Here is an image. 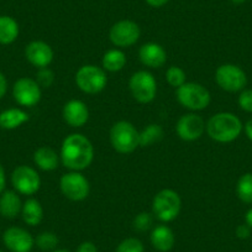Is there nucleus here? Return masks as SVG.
Masks as SVG:
<instances>
[{"label":"nucleus","mask_w":252,"mask_h":252,"mask_svg":"<svg viewBox=\"0 0 252 252\" xmlns=\"http://www.w3.org/2000/svg\"><path fill=\"white\" fill-rule=\"evenodd\" d=\"M244 129H245V134H246V136L252 141V119H250V120L245 124Z\"/></svg>","instance_id":"38"},{"label":"nucleus","mask_w":252,"mask_h":252,"mask_svg":"<svg viewBox=\"0 0 252 252\" xmlns=\"http://www.w3.org/2000/svg\"><path fill=\"white\" fill-rule=\"evenodd\" d=\"M139 57L144 66L161 68L167 61V52L159 43L147 42L140 47Z\"/></svg>","instance_id":"17"},{"label":"nucleus","mask_w":252,"mask_h":252,"mask_svg":"<svg viewBox=\"0 0 252 252\" xmlns=\"http://www.w3.org/2000/svg\"><path fill=\"white\" fill-rule=\"evenodd\" d=\"M0 252H3V251H1V250H0Z\"/></svg>","instance_id":"42"},{"label":"nucleus","mask_w":252,"mask_h":252,"mask_svg":"<svg viewBox=\"0 0 252 252\" xmlns=\"http://www.w3.org/2000/svg\"><path fill=\"white\" fill-rule=\"evenodd\" d=\"M76 252H98V247L94 242L92 241H84L77 247Z\"/></svg>","instance_id":"34"},{"label":"nucleus","mask_w":252,"mask_h":252,"mask_svg":"<svg viewBox=\"0 0 252 252\" xmlns=\"http://www.w3.org/2000/svg\"><path fill=\"white\" fill-rule=\"evenodd\" d=\"M232 4H236V5H240V4H244L246 0H230Z\"/></svg>","instance_id":"40"},{"label":"nucleus","mask_w":252,"mask_h":252,"mask_svg":"<svg viewBox=\"0 0 252 252\" xmlns=\"http://www.w3.org/2000/svg\"><path fill=\"white\" fill-rule=\"evenodd\" d=\"M20 29L18 21L8 15L0 16V45H10L18 38Z\"/></svg>","instance_id":"23"},{"label":"nucleus","mask_w":252,"mask_h":252,"mask_svg":"<svg viewBox=\"0 0 252 252\" xmlns=\"http://www.w3.org/2000/svg\"><path fill=\"white\" fill-rule=\"evenodd\" d=\"M245 222L252 229V208H250L246 212V215H245Z\"/></svg>","instance_id":"39"},{"label":"nucleus","mask_w":252,"mask_h":252,"mask_svg":"<svg viewBox=\"0 0 252 252\" xmlns=\"http://www.w3.org/2000/svg\"><path fill=\"white\" fill-rule=\"evenodd\" d=\"M237 198L245 204H252V173H245L236 183Z\"/></svg>","instance_id":"26"},{"label":"nucleus","mask_w":252,"mask_h":252,"mask_svg":"<svg viewBox=\"0 0 252 252\" xmlns=\"http://www.w3.org/2000/svg\"><path fill=\"white\" fill-rule=\"evenodd\" d=\"M150 241L155 250L158 252H169L176 244V236L172 229L167 225H157L150 235Z\"/></svg>","instance_id":"18"},{"label":"nucleus","mask_w":252,"mask_h":252,"mask_svg":"<svg viewBox=\"0 0 252 252\" xmlns=\"http://www.w3.org/2000/svg\"><path fill=\"white\" fill-rule=\"evenodd\" d=\"M60 244V239L55 232L43 231L37 235L35 239V245L43 252H52L53 250L57 249Z\"/></svg>","instance_id":"27"},{"label":"nucleus","mask_w":252,"mask_h":252,"mask_svg":"<svg viewBox=\"0 0 252 252\" xmlns=\"http://www.w3.org/2000/svg\"><path fill=\"white\" fill-rule=\"evenodd\" d=\"M110 144L121 155L132 154L140 146V132L131 123L120 120L110 129Z\"/></svg>","instance_id":"3"},{"label":"nucleus","mask_w":252,"mask_h":252,"mask_svg":"<svg viewBox=\"0 0 252 252\" xmlns=\"http://www.w3.org/2000/svg\"><path fill=\"white\" fill-rule=\"evenodd\" d=\"M166 81L173 88H179L187 82V74L181 67L171 66L166 72Z\"/></svg>","instance_id":"28"},{"label":"nucleus","mask_w":252,"mask_h":252,"mask_svg":"<svg viewBox=\"0 0 252 252\" xmlns=\"http://www.w3.org/2000/svg\"><path fill=\"white\" fill-rule=\"evenodd\" d=\"M163 129L158 124H150L140 132V146L149 147L163 139Z\"/></svg>","instance_id":"25"},{"label":"nucleus","mask_w":252,"mask_h":252,"mask_svg":"<svg viewBox=\"0 0 252 252\" xmlns=\"http://www.w3.org/2000/svg\"><path fill=\"white\" fill-rule=\"evenodd\" d=\"M5 183H6L5 171H4L1 163H0V194H1V193L4 192V189H5Z\"/></svg>","instance_id":"36"},{"label":"nucleus","mask_w":252,"mask_h":252,"mask_svg":"<svg viewBox=\"0 0 252 252\" xmlns=\"http://www.w3.org/2000/svg\"><path fill=\"white\" fill-rule=\"evenodd\" d=\"M76 84L83 93L98 94L105 89L108 77L103 67L84 64L77 71Z\"/></svg>","instance_id":"6"},{"label":"nucleus","mask_w":252,"mask_h":252,"mask_svg":"<svg viewBox=\"0 0 252 252\" xmlns=\"http://www.w3.org/2000/svg\"><path fill=\"white\" fill-rule=\"evenodd\" d=\"M141 36L140 26L132 20H120L114 24L109 31V38L116 47L126 48L135 45Z\"/></svg>","instance_id":"11"},{"label":"nucleus","mask_w":252,"mask_h":252,"mask_svg":"<svg viewBox=\"0 0 252 252\" xmlns=\"http://www.w3.org/2000/svg\"><path fill=\"white\" fill-rule=\"evenodd\" d=\"M182 199L173 189H162L152 200V214L162 222H171L179 215Z\"/></svg>","instance_id":"4"},{"label":"nucleus","mask_w":252,"mask_h":252,"mask_svg":"<svg viewBox=\"0 0 252 252\" xmlns=\"http://www.w3.org/2000/svg\"><path fill=\"white\" fill-rule=\"evenodd\" d=\"M126 56L119 48H113L104 53L101 60V66L104 71L108 72H119L125 67Z\"/></svg>","instance_id":"24"},{"label":"nucleus","mask_w":252,"mask_h":252,"mask_svg":"<svg viewBox=\"0 0 252 252\" xmlns=\"http://www.w3.org/2000/svg\"><path fill=\"white\" fill-rule=\"evenodd\" d=\"M60 158L63 166L81 172L88 168L94 159V147L91 140L82 134H71L63 140Z\"/></svg>","instance_id":"1"},{"label":"nucleus","mask_w":252,"mask_h":252,"mask_svg":"<svg viewBox=\"0 0 252 252\" xmlns=\"http://www.w3.org/2000/svg\"><path fill=\"white\" fill-rule=\"evenodd\" d=\"M150 6L152 8H161V6L166 5L168 3L169 0H145Z\"/></svg>","instance_id":"37"},{"label":"nucleus","mask_w":252,"mask_h":252,"mask_svg":"<svg viewBox=\"0 0 252 252\" xmlns=\"http://www.w3.org/2000/svg\"><path fill=\"white\" fill-rule=\"evenodd\" d=\"M129 88L135 100L149 104L156 98L157 82L149 71H137L130 77Z\"/></svg>","instance_id":"9"},{"label":"nucleus","mask_w":252,"mask_h":252,"mask_svg":"<svg viewBox=\"0 0 252 252\" xmlns=\"http://www.w3.org/2000/svg\"><path fill=\"white\" fill-rule=\"evenodd\" d=\"M36 82L41 88H50L55 82V73L51 68L45 67V68H38L37 73H36Z\"/></svg>","instance_id":"31"},{"label":"nucleus","mask_w":252,"mask_h":252,"mask_svg":"<svg viewBox=\"0 0 252 252\" xmlns=\"http://www.w3.org/2000/svg\"><path fill=\"white\" fill-rule=\"evenodd\" d=\"M52 252H71L69 250H66V249H56L53 250Z\"/></svg>","instance_id":"41"},{"label":"nucleus","mask_w":252,"mask_h":252,"mask_svg":"<svg viewBox=\"0 0 252 252\" xmlns=\"http://www.w3.org/2000/svg\"><path fill=\"white\" fill-rule=\"evenodd\" d=\"M33 162L45 172L55 171L60 163V155L50 146H41L33 152Z\"/></svg>","instance_id":"20"},{"label":"nucleus","mask_w":252,"mask_h":252,"mask_svg":"<svg viewBox=\"0 0 252 252\" xmlns=\"http://www.w3.org/2000/svg\"><path fill=\"white\" fill-rule=\"evenodd\" d=\"M21 217L24 222L29 226H37L43 219V208L35 198H30L23 204Z\"/></svg>","instance_id":"22"},{"label":"nucleus","mask_w":252,"mask_h":252,"mask_svg":"<svg viewBox=\"0 0 252 252\" xmlns=\"http://www.w3.org/2000/svg\"><path fill=\"white\" fill-rule=\"evenodd\" d=\"M154 214H151V213H140V214H137L136 217L134 218V220H132V227H134L135 231H147V230L151 229L152 225H154Z\"/></svg>","instance_id":"29"},{"label":"nucleus","mask_w":252,"mask_h":252,"mask_svg":"<svg viewBox=\"0 0 252 252\" xmlns=\"http://www.w3.org/2000/svg\"><path fill=\"white\" fill-rule=\"evenodd\" d=\"M176 95L178 103L190 111L204 110L212 100L209 91L195 82H186L183 86L177 88Z\"/></svg>","instance_id":"5"},{"label":"nucleus","mask_w":252,"mask_h":252,"mask_svg":"<svg viewBox=\"0 0 252 252\" xmlns=\"http://www.w3.org/2000/svg\"><path fill=\"white\" fill-rule=\"evenodd\" d=\"M63 120L71 127H82L89 120V109L84 101L72 99L63 105Z\"/></svg>","instance_id":"16"},{"label":"nucleus","mask_w":252,"mask_h":252,"mask_svg":"<svg viewBox=\"0 0 252 252\" xmlns=\"http://www.w3.org/2000/svg\"><path fill=\"white\" fill-rule=\"evenodd\" d=\"M11 183L16 192L23 195H33L41 187L40 174L26 164L18 166L11 173Z\"/></svg>","instance_id":"10"},{"label":"nucleus","mask_w":252,"mask_h":252,"mask_svg":"<svg viewBox=\"0 0 252 252\" xmlns=\"http://www.w3.org/2000/svg\"><path fill=\"white\" fill-rule=\"evenodd\" d=\"M239 106L246 113H252V89H244L237 99Z\"/></svg>","instance_id":"32"},{"label":"nucleus","mask_w":252,"mask_h":252,"mask_svg":"<svg viewBox=\"0 0 252 252\" xmlns=\"http://www.w3.org/2000/svg\"><path fill=\"white\" fill-rule=\"evenodd\" d=\"M41 95H42L41 87L32 78L23 77L18 79L13 87L14 99L21 106H26V108L35 106L41 100Z\"/></svg>","instance_id":"12"},{"label":"nucleus","mask_w":252,"mask_h":252,"mask_svg":"<svg viewBox=\"0 0 252 252\" xmlns=\"http://www.w3.org/2000/svg\"><path fill=\"white\" fill-rule=\"evenodd\" d=\"M205 131V123L200 115L195 113L184 114L178 119L176 132L183 141L192 142L199 140Z\"/></svg>","instance_id":"13"},{"label":"nucleus","mask_w":252,"mask_h":252,"mask_svg":"<svg viewBox=\"0 0 252 252\" xmlns=\"http://www.w3.org/2000/svg\"><path fill=\"white\" fill-rule=\"evenodd\" d=\"M53 50L45 41H31L25 48V57L36 68L48 67L53 61Z\"/></svg>","instance_id":"15"},{"label":"nucleus","mask_w":252,"mask_h":252,"mask_svg":"<svg viewBox=\"0 0 252 252\" xmlns=\"http://www.w3.org/2000/svg\"><path fill=\"white\" fill-rule=\"evenodd\" d=\"M251 231H252L251 227L245 222V224L239 225V226L236 227V230H235V235H236V237H239L240 240H246L251 236Z\"/></svg>","instance_id":"33"},{"label":"nucleus","mask_w":252,"mask_h":252,"mask_svg":"<svg viewBox=\"0 0 252 252\" xmlns=\"http://www.w3.org/2000/svg\"><path fill=\"white\" fill-rule=\"evenodd\" d=\"M215 82L225 92L236 93L244 91L247 84V76L241 67L231 63H225L218 67Z\"/></svg>","instance_id":"8"},{"label":"nucleus","mask_w":252,"mask_h":252,"mask_svg":"<svg viewBox=\"0 0 252 252\" xmlns=\"http://www.w3.org/2000/svg\"><path fill=\"white\" fill-rule=\"evenodd\" d=\"M244 125L235 114L222 111L213 115L205 124L208 136L220 144L232 142L240 136Z\"/></svg>","instance_id":"2"},{"label":"nucleus","mask_w":252,"mask_h":252,"mask_svg":"<svg viewBox=\"0 0 252 252\" xmlns=\"http://www.w3.org/2000/svg\"><path fill=\"white\" fill-rule=\"evenodd\" d=\"M3 242L10 252H31L35 246V239L28 230L11 226L3 234Z\"/></svg>","instance_id":"14"},{"label":"nucleus","mask_w":252,"mask_h":252,"mask_svg":"<svg viewBox=\"0 0 252 252\" xmlns=\"http://www.w3.org/2000/svg\"><path fill=\"white\" fill-rule=\"evenodd\" d=\"M144 244L136 237H127L116 247L115 252H144Z\"/></svg>","instance_id":"30"},{"label":"nucleus","mask_w":252,"mask_h":252,"mask_svg":"<svg viewBox=\"0 0 252 252\" xmlns=\"http://www.w3.org/2000/svg\"><path fill=\"white\" fill-rule=\"evenodd\" d=\"M6 92H8V81H6L5 76L0 72V99L4 98Z\"/></svg>","instance_id":"35"},{"label":"nucleus","mask_w":252,"mask_h":252,"mask_svg":"<svg viewBox=\"0 0 252 252\" xmlns=\"http://www.w3.org/2000/svg\"><path fill=\"white\" fill-rule=\"evenodd\" d=\"M60 189L67 199L72 202H82L88 198L91 184L81 172L71 171L61 177Z\"/></svg>","instance_id":"7"},{"label":"nucleus","mask_w":252,"mask_h":252,"mask_svg":"<svg viewBox=\"0 0 252 252\" xmlns=\"http://www.w3.org/2000/svg\"><path fill=\"white\" fill-rule=\"evenodd\" d=\"M30 116L20 108H10L0 113V127L4 130H15L28 123Z\"/></svg>","instance_id":"21"},{"label":"nucleus","mask_w":252,"mask_h":252,"mask_svg":"<svg viewBox=\"0 0 252 252\" xmlns=\"http://www.w3.org/2000/svg\"><path fill=\"white\" fill-rule=\"evenodd\" d=\"M23 209L20 197L14 190H5L0 194V215L6 219H15Z\"/></svg>","instance_id":"19"}]
</instances>
